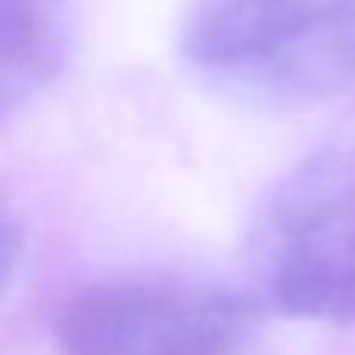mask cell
Segmentation results:
<instances>
[{
  "label": "cell",
  "instance_id": "2",
  "mask_svg": "<svg viewBox=\"0 0 355 355\" xmlns=\"http://www.w3.org/2000/svg\"><path fill=\"white\" fill-rule=\"evenodd\" d=\"M256 300L290 318L355 324V147L296 162L250 225Z\"/></svg>",
  "mask_w": 355,
  "mask_h": 355
},
{
  "label": "cell",
  "instance_id": "3",
  "mask_svg": "<svg viewBox=\"0 0 355 355\" xmlns=\"http://www.w3.org/2000/svg\"><path fill=\"white\" fill-rule=\"evenodd\" d=\"M259 300L187 275H122L72 290L53 315L60 355H240Z\"/></svg>",
  "mask_w": 355,
  "mask_h": 355
},
{
  "label": "cell",
  "instance_id": "5",
  "mask_svg": "<svg viewBox=\"0 0 355 355\" xmlns=\"http://www.w3.org/2000/svg\"><path fill=\"white\" fill-rule=\"evenodd\" d=\"M19 256H22V227H19L12 209L0 200V290L16 271Z\"/></svg>",
  "mask_w": 355,
  "mask_h": 355
},
{
  "label": "cell",
  "instance_id": "1",
  "mask_svg": "<svg viewBox=\"0 0 355 355\" xmlns=\"http://www.w3.org/2000/svg\"><path fill=\"white\" fill-rule=\"evenodd\" d=\"M181 50L206 85L309 106L355 81V0H196Z\"/></svg>",
  "mask_w": 355,
  "mask_h": 355
},
{
  "label": "cell",
  "instance_id": "4",
  "mask_svg": "<svg viewBox=\"0 0 355 355\" xmlns=\"http://www.w3.org/2000/svg\"><path fill=\"white\" fill-rule=\"evenodd\" d=\"M69 56V0H0V122L35 103Z\"/></svg>",
  "mask_w": 355,
  "mask_h": 355
}]
</instances>
